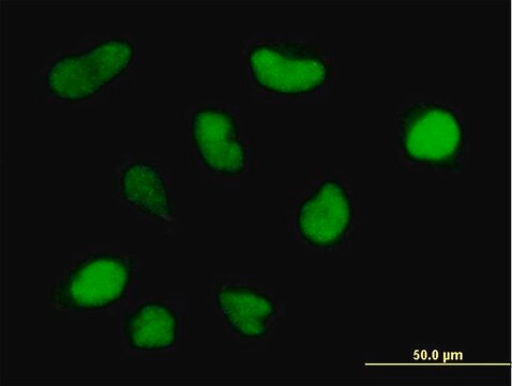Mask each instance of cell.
<instances>
[{
	"mask_svg": "<svg viewBox=\"0 0 512 386\" xmlns=\"http://www.w3.org/2000/svg\"><path fill=\"white\" fill-rule=\"evenodd\" d=\"M397 146L413 169L454 172L463 168L465 130L449 107L427 102L405 109L397 123Z\"/></svg>",
	"mask_w": 512,
	"mask_h": 386,
	"instance_id": "cell-1",
	"label": "cell"
},
{
	"mask_svg": "<svg viewBox=\"0 0 512 386\" xmlns=\"http://www.w3.org/2000/svg\"><path fill=\"white\" fill-rule=\"evenodd\" d=\"M247 59L255 84L283 98L314 94L329 81L331 74L327 59L321 53L288 41L255 44Z\"/></svg>",
	"mask_w": 512,
	"mask_h": 386,
	"instance_id": "cell-2",
	"label": "cell"
},
{
	"mask_svg": "<svg viewBox=\"0 0 512 386\" xmlns=\"http://www.w3.org/2000/svg\"><path fill=\"white\" fill-rule=\"evenodd\" d=\"M134 55L129 40L118 37L104 40L81 53L58 58L45 76V85L60 101L92 98L128 70Z\"/></svg>",
	"mask_w": 512,
	"mask_h": 386,
	"instance_id": "cell-3",
	"label": "cell"
},
{
	"mask_svg": "<svg viewBox=\"0 0 512 386\" xmlns=\"http://www.w3.org/2000/svg\"><path fill=\"white\" fill-rule=\"evenodd\" d=\"M134 261L117 254H98L82 260L58 282L53 302L64 309L101 310L125 298Z\"/></svg>",
	"mask_w": 512,
	"mask_h": 386,
	"instance_id": "cell-4",
	"label": "cell"
},
{
	"mask_svg": "<svg viewBox=\"0 0 512 386\" xmlns=\"http://www.w3.org/2000/svg\"><path fill=\"white\" fill-rule=\"evenodd\" d=\"M355 219L348 188L328 178L301 201L295 215L296 230L308 246L329 250L344 243Z\"/></svg>",
	"mask_w": 512,
	"mask_h": 386,
	"instance_id": "cell-5",
	"label": "cell"
},
{
	"mask_svg": "<svg viewBox=\"0 0 512 386\" xmlns=\"http://www.w3.org/2000/svg\"><path fill=\"white\" fill-rule=\"evenodd\" d=\"M236 118L216 107L195 111L191 139L206 168L216 174L234 177L247 168V147L239 136Z\"/></svg>",
	"mask_w": 512,
	"mask_h": 386,
	"instance_id": "cell-6",
	"label": "cell"
},
{
	"mask_svg": "<svg viewBox=\"0 0 512 386\" xmlns=\"http://www.w3.org/2000/svg\"><path fill=\"white\" fill-rule=\"evenodd\" d=\"M217 305L231 330L243 339H262L276 316V304L268 295L243 286L223 287Z\"/></svg>",
	"mask_w": 512,
	"mask_h": 386,
	"instance_id": "cell-7",
	"label": "cell"
},
{
	"mask_svg": "<svg viewBox=\"0 0 512 386\" xmlns=\"http://www.w3.org/2000/svg\"><path fill=\"white\" fill-rule=\"evenodd\" d=\"M125 336L133 350L159 352L172 348L178 340L179 320L167 304H142L126 318Z\"/></svg>",
	"mask_w": 512,
	"mask_h": 386,
	"instance_id": "cell-8",
	"label": "cell"
},
{
	"mask_svg": "<svg viewBox=\"0 0 512 386\" xmlns=\"http://www.w3.org/2000/svg\"><path fill=\"white\" fill-rule=\"evenodd\" d=\"M122 192L125 201L143 214L169 218L172 202L161 173L146 162H134L122 173Z\"/></svg>",
	"mask_w": 512,
	"mask_h": 386,
	"instance_id": "cell-9",
	"label": "cell"
}]
</instances>
